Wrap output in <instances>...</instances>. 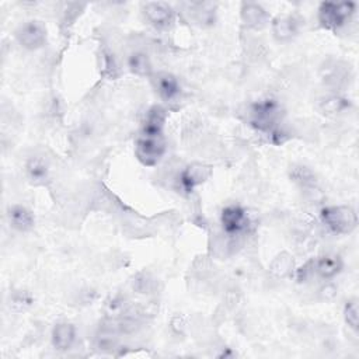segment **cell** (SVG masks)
I'll return each mask as SVG.
<instances>
[{
  "instance_id": "6da1fadb",
  "label": "cell",
  "mask_w": 359,
  "mask_h": 359,
  "mask_svg": "<svg viewBox=\"0 0 359 359\" xmlns=\"http://www.w3.org/2000/svg\"><path fill=\"white\" fill-rule=\"evenodd\" d=\"M320 217L324 226L336 235H349L358 226V215L351 206H326Z\"/></svg>"
},
{
  "instance_id": "7a4b0ae2",
  "label": "cell",
  "mask_w": 359,
  "mask_h": 359,
  "mask_svg": "<svg viewBox=\"0 0 359 359\" xmlns=\"http://www.w3.org/2000/svg\"><path fill=\"white\" fill-rule=\"evenodd\" d=\"M353 2H324L319 8V21L326 30H338L353 16Z\"/></svg>"
},
{
  "instance_id": "3957f363",
  "label": "cell",
  "mask_w": 359,
  "mask_h": 359,
  "mask_svg": "<svg viewBox=\"0 0 359 359\" xmlns=\"http://www.w3.org/2000/svg\"><path fill=\"white\" fill-rule=\"evenodd\" d=\"M167 151V144L163 135L160 137H151V135H142L138 138L135 145V155L137 159L148 167L156 166Z\"/></svg>"
},
{
  "instance_id": "277c9868",
  "label": "cell",
  "mask_w": 359,
  "mask_h": 359,
  "mask_svg": "<svg viewBox=\"0 0 359 359\" xmlns=\"http://www.w3.org/2000/svg\"><path fill=\"white\" fill-rule=\"evenodd\" d=\"M281 117L280 106L275 100L266 99L253 106L251 108V124L265 132H271L275 135V128L278 124V119Z\"/></svg>"
},
{
  "instance_id": "5b68a950",
  "label": "cell",
  "mask_w": 359,
  "mask_h": 359,
  "mask_svg": "<svg viewBox=\"0 0 359 359\" xmlns=\"http://www.w3.org/2000/svg\"><path fill=\"white\" fill-rule=\"evenodd\" d=\"M220 223L223 232L228 236H239L244 232H247L250 226V219L247 216V212L239 206V205H229L223 208L220 215Z\"/></svg>"
},
{
  "instance_id": "8992f818",
  "label": "cell",
  "mask_w": 359,
  "mask_h": 359,
  "mask_svg": "<svg viewBox=\"0 0 359 359\" xmlns=\"http://www.w3.org/2000/svg\"><path fill=\"white\" fill-rule=\"evenodd\" d=\"M16 38L23 48L34 51L47 41V28L39 21H27L16 31Z\"/></svg>"
},
{
  "instance_id": "52a82bcc",
  "label": "cell",
  "mask_w": 359,
  "mask_h": 359,
  "mask_svg": "<svg viewBox=\"0 0 359 359\" xmlns=\"http://www.w3.org/2000/svg\"><path fill=\"white\" fill-rule=\"evenodd\" d=\"M152 84L159 97L166 101L175 100L182 93V86H180L178 79L168 72H159L152 75Z\"/></svg>"
},
{
  "instance_id": "ba28073f",
  "label": "cell",
  "mask_w": 359,
  "mask_h": 359,
  "mask_svg": "<svg viewBox=\"0 0 359 359\" xmlns=\"http://www.w3.org/2000/svg\"><path fill=\"white\" fill-rule=\"evenodd\" d=\"M212 168L202 163H193L187 166L180 174V186L186 191L191 193L195 187L204 184L211 177Z\"/></svg>"
},
{
  "instance_id": "9c48e42d",
  "label": "cell",
  "mask_w": 359,
  "mask_h": 359,
  "mask_svg": "<svg viewBox=\"0 0 359 359\" xmlns=\"http://www.w3.org/2000/svg\"><path fill=\"white\" fill-rule=\"evenodd\" d=\"M144 14L146 20L157 27V28H167L173 24L175 13L173 8L163 2H149L144 6Z\"/></svg>"
},
{
  "instance_id": "30bf717a",
  "label": "cell",
  "mask_w": 359,
  "mask_h": 359,
  "mask_svg": "<svg viewBox=\"0 0 359 359\" xmlns=\"http://www.w3.org/2000/svg\"><path fill=\"white\" fill-rule=\"evenodd\" d=\"M271 27L275 39L280 42H287L291 41L299 32L300 20L296 16L284 14L275 17L271 23Z\"/></svg>"
},
{
  "instance_id": "8fae6325",
  "label": "cell",
  "mask_w": 359,
  "mask_h": 359,
  "mask_svg": "<svg viewBox=\"0 0 359 359\" xmlns=\"http://www.w3.org/2000/svg\"><path fill=\"white\" fill-rule=\"evenodd\" d=\"M242 20L250 28H262L269 23L266 10L254 2H244L242 5Z\"/></svg>"
},
{
  "instance_id": "7c38bea8",
  "label": "cell",
  "mask_w": 359,
  "mask_h": 359,
  "mask_svg": "<svg viewBox=\"0 0 359 359\" xmlns=\"http://www.w3.org/2000/svg\"><path fill=\"white\" fill-rule=\"evenodd\" d=\"M8 217L10 222V226L19 232H28L35 224L34 213L23 205L10 206L8 211Z\"/></svg>"
},
{
  "instance_id": "4fadbf2b",
  "label": "cell",
  "mask_w": 359,
  "mask_h": 359,
  "mask_svg": "<svg viewBox=\"0 0 359 359\" xmlns=\"http://www.w3.org/2000/svg\"><path fill=\"white\" fill-rule=\"evenodd\" d=\"M166 110L162 106H153L144 119L142 135H151V137H160L163 135V128L166 124Z\"/></svg>"
},
{
  "instance_id": "5bb4252c",
  "label": "cell",
  "mask_w": 359,
  "mask_h": 359,
  "mask_svg": "<svg viewBox=\"0 0 359 359\" xmlns=\"http://www.w3.org/2000/svg\"><path fill=\"white\" fill-rule=\"evenodd\" d=\"M342 268H344V262L341 257L336 254L322 255L316 262H314V269H316V273L324 280H333L342 271Z\"/></svg>"
},
{
  "instance_id": "9a60e30c",
  "label": "cell",
  "mask_w": 359,
  "mask_h": 359,
  "mask_svg": "<svg viewBox=\"0 0 359 359\" xmlns=\"http://www.w3.org/2000/svg\"><path fill=\"white\" fill-rule=\"evenodd\" d=\"M76 340V327L70 323H58L52 330V345L58 351H68Z\"/></svg>"
},
{
  "instance_id": "2e32d148",
  "label": "cell",
  "mask_w": 359,
  "mask_h": 359,
  "mask_svg": "<svg viewBox=\"0 0 359 359\" xmlns=\"http://www.w3.org/2000/svg\"><path fill=\"white\" fill-rule=\"evenodd\" d=\"M27 175L34 184H43L50 175V166L41 156H32L26 166Z\"/></svg>"
},
{
  "instance_id": "e0dca14e",
  "label": "cell",
  "mask_w": 359,
  "mask_h": 359,
  "mask_svg": "<svg viewBox=\"0 0 359 359\" xmlns=\"http://www.w3.org/2000/svg\"><path fill=\"white\" fill-rule=\"evenodd\" d=\"M129 70L137 76H152V62L148 54L142 51L132 52L128 58Z\"/></svg>"
},
{
  "instance_id": "ac0fdd59",
  "label": "cell",
  "mask_w": 359,
  "mask_h": 359,
  "mask_svg": "<svg viewBox=\"0 0 359 359\" xmlns=\"http://www.w3.org/2000/svg\"><path fill=\"white\" fill-rule=\"evenodd\" d=\"M291 178L296 184L304 188L316 186V175H314V173L310 168L304 166H293L291 168Z\"/></svg>"
},
{
  "instance_id": "d6986e66",
  "label": "cell",
  "mask_w": 359,
  "mask_h": 359,
  "mask_svg": "<svg viewBox=\"0 0 359 359\" xmlns=\"http://www.w3.org/2000/svg\"><path fill=\"white\" fill-rule=\"evenodd\" d=\"M194 9V16L197 23L201 26L212 24L215 21V6L212 3H194L191 5Z\"/></svg>"
},
{
  "instance_id": "ffe728a7",
  "label": "cell",
  "mask_w": 359,
  "mask_h": 359,
  "mask_svg": "<svg viewBox=\"0 0 359 359\" xmlns=\"http://www.w3.org/2000/svg\"><path fill=\"white\" fill-rule=\"evenodd\" d=\"M344 319L345 323L353 330L358 331L359 327V302L356 298L349 299L344 306Z\"/></svg>"
},
{
  "instance_id": "44dd1931",
  "label": "cell",
  "mask_w": 359,
  "mask_h": 359,
  "mask_svg": "<svg viewBox=\"0 0 359 359\" xmlns=\"http://www.w3.org/2000/svg\"><path fill=\"white\" fill-rule=\"evenodd\" d=\"M347 107H349V103L338 96H331L322 103V110L324 114H337L344 111Z\"/></svg>"
},
{
  "instance_id": "7402d4cb",
  "label": "cell",
  "mask_w": 359,
  "mask_h": 359,
  "mask_svg": "<svg viewBox=\"0 0 359 359\" xmlns=\"http://www.w3.org/2000/svg\"><path fill=\"white\" fill-rule=\"evenodd\" d=\"M291 269V260L288 255H282V257H278L274 264H273V271L277 274V275H285L289 273Z\"/></svg>"
}]
</instances>
